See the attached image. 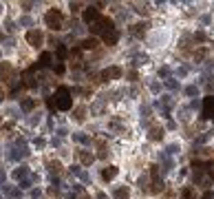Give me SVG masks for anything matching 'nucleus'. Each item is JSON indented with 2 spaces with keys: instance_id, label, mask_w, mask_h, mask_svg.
Segmentation results:
<instances>
[{
  "instance_id": "obj_22",
  "label": "nucleus",
  "mask_w": 214,
  "mask_h": 199,
  "mask_svg": "<svg viewBox=\"0 0 214 199\" xmlns=\"http://www.w3.org/2000/svg\"><path fill=\"white\" fill-rule=\"evenodd\" d=\"M49 168H51V173H55V170H58V173H60L62 164H60V162H51V164H49Z\"/></svg>"
},
{
  "instance_id": "obj_7",
  "label": "nucleus",
  "mask_w": 214,
  "mask_h": 199,
  "mask_svg": "<svg viewBox=\"0 0 214 199\" xmlns=\"http://www.w3.org/2000/svg\"><path fill=\"white\" fill-rule=\"evenodd\" d=\"M122 78V69L119 66H108V69L102 71V80L108 82V80H119Z\"/></svg>"
},
{
  "instance_id": "obj_14",
  "label": "nucleus",
  "mask_w": 214,
  "mask_h": 199,
  "mask_svg": "<svg viewBox=\"0 0 214 199\" xmlns=\"http://www.w3.org/2000/svg\"><path fill=\"white\" fill-rule=\"evenodd\" d=\"M146 27H148V22H139V24H133L128 31L133 33V35H141V33L146 31Z\"/></svg>"
},
{
  "instance_id": "obj_27",
  "label": "nucleus",
  "mask_w": 214,
  "mask_h": 199,
  "mask_svg": "<svg viewBox=\"0 0 214 199\" xmlns=\"http://www.w3.org/2000/svg\"><path fill=\"white\" fill-rule=\"evenodd\" d=\"M139 186H141L144 190H146V186H148V177H146V175H141V177H139Z\"/></svg>"
},
{
  "instance_id": "obj_9",
  "label": "nucleus",
  "mask_w": 214,
  "mask_h": 199,
  "mask_svg": "<svg viewBox=\"0 0 214 199\" xmlns=\"http://www.w3.org/2000/svg\"><path fill=\"white\" fill-rule=\"evenodd\" d=\"M27 175H29V166H18L16 170H13V173H11V177L13 179H18V182H22V179H27Z\"/></svg>"
},
{
  "instance_id": "obj_2",
  "label": "nucleus",
  "mask_w": 214,
  "mask_h": 199,
  "mask_svg": "<svg viewBox=\"0 0 214 199\" xmlns=\"http://www.w3.org/2000/svg\"><path fill=\"white\" fill-rule=\"evenodd\" d=\"M115 29V24H113V20L110 18H106V16H99L95 22L91 24V33H93V38L95 35H106L108 31H113Z\"/></svg>"
},
{
  "instance_id": "obj_30",
  "label": "nucleus",
  "mask_w": 214,
  "mask_h": 199,
  "mask_svg": "<svg viewBox=\"0 0 214 199\" xmlns=\"http://www.w3.org/2000/svg\"><path fill=\"white\" fill-rule=\"evenodd\" d=\"M166 84H168V87H170V89H177V87H179V84H177V82H174L172 78H168V80H166Z\"/></svg>"
},
{
  "instance_id": "obj_37",
  "label": "nucleus",
  "mask_w": 214,
  "mask_h": 199,
  "mask_svg": "<svg viewBox=\"0 0 214 199\" xmlns=\"http://www.w3.org/2000/svg\"><path fill=\"white\" fill-rule=\"evenodd\" d=\"M97 199H108V197H106L104 193H97Z\"/></svg>"
},
{
  "instance_id": "obj_13",
  "label": "nucleus",
  "mask_w": 214,
  "mask_h": 199,
  "mask_svg": "<svg viewBox=\"0 0 214 199\" xmlns=\"http://www.w3.org/2000/svg\"><path fill=\"white\" fill-rule=\"evenodd\" d=\"M97 46V38H84L82 40V49L84 51H91V49H95Z\"/></svg>"
},
{
  "instance_id": "obj_26",
  "label": "nucleus",
  "mask_w": 214,
  "mask_h": 199,
  "mask_svg": "<svg viewBox=\"0 0 214 199\" xmlns=\"http://www.w3.org/2000/svg\"><path fill=\"white\" fill-rule=\"evenodd\" d=\"M75 120H80V122L84 120V109H82V106H80L77 111H75Z\"/></svg>"
},
{
  "instance_id": "obj_3",
  "label": "nucleus",
  "mask_w": 214,
  "mask_h": 199,
  "mask_svg": "<svg viewBox=\"0 0 214 199\" xmlns=\"http://www.w3.org/2000/svg\"><path fill=\"white\" fill-rule=\"evenodd\" d=\"M62 20H64V16H62V11H58V9H49V11H46V16H44L46 27H49V29H53V31L62 29Z\"/></svg>"
},
{
  "instance_id": "obj_20",
  "label": "nucleus",
  "mask_w": 214,
  "mask_h": 199,
  "mask_svg": "<svg viewBox=\"0 0 214 199\" xmlns=\"http://www.w3.org/2000/svg\"><path fill=\"white\" fill-rule=\"evenodd\" d=\"M192 188H183V193H181V199H192Z\"/></svg>"
},
{
  "instance_id": "obj_8",
  "label": "nucleus",
  "mask_w": 214,
  "mask_h": 199,
  "mask_svg": "<svg viewBox=\"0 0 214 199\" xmlns=\"http://www.w3.org/2000/svg\"><path fill=\"white\" fill-rule=\"evenodd\" d=\"M117 173H119L117 166L110 164V166H106L104 170H102V179H104V182H110V179H115V177H117Z\"/></svg>"
},
{
  "instance_id": "obj_16",
  "label": "nucleus",
  "mask_w": 214,
  "mask_h": 199,
  "mask_svg": "<svg viewBox=\"0 0 214 199\" xmlns=\"http://www.w3.org/2000/svg\"><path fill=\"white\" fill-rule=\"evenodd\" d=\"M66 44H58V49H55V55H58V62H64V58H66Z\"/></svg>"
},
{
  "instance_id": "obj_34",
  "label": "nucleus",
  "mask_w": 214,
  "mask_h": 199,
  "mask_svg": "<svg viewBox=\"0 0 214 199\" xmlns=\"http://www.w3.org/2000/svg\"><path fill=\"white\" fill-rule=\"evenodd\" d=\"M69 7H71V9H73V11H77V9H80V7H82V5H80V2H71V5H69Z\"/></svg>"
},
{
  "instance_id": "obj_32",
  "label": "nucleus",
  "mask_w": 214,
  "mask_h": 199,
  "mask_svg": "<svg viewBox=\"0 0 214 199\" xmlns=\"http://www.w3.org/2000/svg\"><path fill=\"white\" fill-rule=\"evenodd\" d=\"M194 38H197L199 42H203V40H205V33H199V31H197V35H194Z\"/></svg>"
},
{
  "instance_id": "obj_36",
  "label": "nucleus",
  "mask_w": 214,
  "mask_h": 199,
  "mask_svg": "<svg viewBox=\"0 0 214 199\" xmlns=\"http://www.w3.org/2000/svg\"><path fill=\"white\" fill-rule=\"evenodd\" d=\"M31 197H33V199H38V197H40V190H38V188H35V190H31Z\"/></svg>"
},
{
  "instance_id": "obj_17",
  "label": "nucleus",
  "mask_w": 214,
  "mask_h": 199,
  "mask_svg": "<svg viewBox=\"0 0 214 199\" xmlns=\"http://www.w3.org/2000/svg\"><path fill=\"white\" fill-rule=\"evenodd\" d=\"M73 139L80 142V144H91V137L84 135V133H73Z\"/></svg>"
},
{
  "instance_id": "obj_6",
  "label": "nucleus",
  "mask_w": 214,
  "mask_h": 199,
  "mask_svg": "<svg viewBox=\"0 0 214 199\" xmlns=\"http://www.w3.org/2000/svg\"><path fill=\"white\" fill-rule=\"evenodd\" d=\"M27 42H29L31 46H40L44 42V33L40 29H29L27 31Z\"/></svg>"
},
{
  "instance_id": "obj_23",
  "label": "nucleus",
  "mask_w": 214,
  "mask_h": 199,
  "mask_svg": "<svg viewBox=\"0 0 214 199\" xmlns=\"http://www.w3.org/2000/svg\"><path fill=\"white\" fill-rule=\"evenodd\" d=\"M69 170H71V175H80V177H82V170H80V166H77V164H73Z\"/></svg>"
},
{
  "instance_id": "obj_19",
  "label": "nucleus",
  "mask_w": 214,
  "mask_h": 199,
  "mask_svg": "<svg viewBox=\"0 0 214 199\" xmlns=\"http://www.w3.org/2000/svg\"><path fill=\"white\" fill-rule=\"evenodd\" d=\"M35 106V100H24L22 102V111H31Z\"/></svg>"
},
{
  "instance_id": "obj_5",
  "label": "nucleus",
  "mask_w": 214,
  "mask_h": 199,
  "mask_svg": "<svg viewBox=\"0 0 214 199\" xmlns=\"http://www.w3.org/2000/svg\"><path fill=\"white\" fill-rule=\"evenodd\" d=\"M99 18V11H97V5H88L84 11H82V20H84L86 24H93Z\"/></svg>"
},
{
  "instance_id": "obj_4",
  "label": "nucleus",
  "mask_w": 214,
  "mask_h": 199,
  "mask_svg": "<svg viewBox=\"0 0 214 199\" xmlns=\"http://www.w3.org/2000/svg\"><path fill=\"white\" fill-rule=\"evenodd\" d=\"M201 106H203L201 115L205 120H214V95H205L203 102H201Z\"/></svg>"
},
{
  "instance_id": "obj_18",
  "label": "nucleus",
  "mask_w": 214,
  "mask_h": 199,
  "mask_svg": "<svg viewBox=\"0 0 214 199\" xmlns=\"http://www.w3.org/2000/svg\"><path fill=\"white\" fill-rule=\"evenodd\" d=\"M161 137H163V131H161V128H152L150 135H148V139H152V142H159Z\"/></svg>"
},
{
  "instance_id": "obj_31",
  "label": "nucleus",
  "mask_w": 214,
  "mask_h": 199,
  "mask_svg": "<svg viewBox=\"0 0 214 199\" xmlns=\"http://www.w3.org/2000/svg\"><path fill=\"white\" fill-rule=\"evenodd\" d=\"M150 89H152L155 93H159V89H161V87H159V82H152V84H150Z\"/></svg>"
},
{
  "instance_id": "obj_11",
  "label": "nucleus",
  "mask_w": 214,
  "mask_h": 199,
  "mask_svg": "<svg viewBox=\"0 0 214 199\" xmlns=\"http://www.w3.org/2000/svg\"><path fill=\"white\" fill-rule=\"evenodd\" d=\"M128 197H130L128 186H117L115 190H113V199H128Z\"/></svg>"
},
{
  "instance_id": "obj_29",
  "label": "nucleus",
  "mask_w": 214,
  "mask_h": 199,
  "mask_svg": "<svg viewBox=\"0 0 214 199\" xmlns=\"http://www.w3.org/2000/svg\"><path fill=\"white\" fill-rule=\"evenodd\" d=\"M185 95H197V87H188L185 89Z\"/></svg>"
},
{
  "instance_id": "obj_24",
  "label": "nucleus",
  "mask_w": 214,
  "mask_h": 199,
  "mask_svg": "<svg viewBox=\"0 0 214 199\" xmlns=\"http://www.w3.org/2000/svg\"><path fill=\"white\" fill-rule=\"evenodd\" d=\"M53 71L58 73V75H62V73H64V64H62V62H58V64L53 66Z\"/></svg>"
},
{
  "instance_id": "obj_28",
  "label": "nucleus",
  "mask_w": 214,
  "mask_h": 199,
  "mask_svg": "<svg viewBox=\"0 0 214 199\" xmlns=\"http://www.w3.org/2000/svg\"><path fill=\"white\" fill-rule=\"evenodd\" d=\"M33 144H35V148H44V144H46V142H44L42 137H38V139L33 142Z\"/></svg>"
},
{
  "instance_id": "obj_10",
  "label": "nucleus",
  "mask_w": 214,
  "mask_h": 199,
  "mask_svg": "<svg viewBox=\"0 0 214 199\" xmlns=\"http://www.w3.org/2000/svg\"><path fill=\"white\" fill-rule=\"evenodd\" d=\"M102 40H104V44H108V46H113V44H117V40H119V31H108L106 35H102Z\"/></svg>"
},
{
  "instance_id": "obj_39",
  "label": "nucleus",
  "mask_w": 214,
  "mask_h": 199,
  "mask_svg": "<svg viewBox=\"0 0 214 199\" xmlns=\"http://www.w3.org/2000/svg\"><path fill=\"white\" fill-rule=\"evenodd\" d=\"M82 199H88V197H82Z\"/></svg>"
},
{
  "instance_id": "obj_33",
  "label": "nucleus",
  "mask_w": 214,
  "mask_h": 199,
  "mask_svg": "<svg viewBox=\"0 0 214 199\" xmlns=\"http://www.w3.org/2000/svg\"><path fill=\"white\" fill-rule=\"evenodd\" d=\"M22 7H24V11H29V9L35 7V5H33V2H22Z\"/></svg>"
},
{
  "instance_id": "obj_35",
  "label": "nucleus",
  "mask_w": 214,
  "mask_h": 199,
  "mask_svg": "<svg viewBox=\"0 0 214 199\" xmlns=\"http://www.w3.org/2000/svg\"><path fill=\"white\" fill-rule=\"evenodd\" d=\"M203 199H214V193H212V190H208L205 195H203Z\"/></svg>"
},
{
  "instance_id": "obj_1",
  "label": "nucleus",
  "mask_w": 214,
  "mask_h": 199,
  "mask_svg": "<svg viewBox=\"0 0 214 199\" xmlns=\"http://www.w3.org/2000/svg\"><path fill=\"white\" fill-rule=\"evenodd\" d=\"M51 98H53V104H55L58 111H69L73 106V98H71V89L69 87H58Z\"/></svg>"
},
{
  "instance_id": "obj_12",
  "label": "nucleus",
  "mask_w": 214,
  "mask_h": 199,
  "mask_svg": "<svg viewBox=\"0 0 214 199\" xmlns=\"http://www.w3.org/2000/svg\"><path fill=\"white\" fill-rule=\"evenodd\" d=\"M51 62H53V55H51L49 51H44V53L40 55V60H38L40 69H49V66H51Z\"/></svg>"
},
{
  "instance_id": "obj_38",
  "label": "nucleus",
  "mask_w": 214,
  "mask_h": 199,
  "mask_svg": "<svg viewBox=\"0 0 214 199\" xmlns=\"http://www.w3.org/2000/svg\"><path fill=\"white\" fill-rule=\"evenodd\" d=\"M0 40H2V33H0Z\"/></svg>"
},
{
  "instance_id": "obj_25",
  "label": "nucleus",
  "mask_w": 214,
  "mask_h": 199,
  "mask_svg": "<svg viewBox=\"0 0 214 199\" xmlns=\"http://www.w3.org/2000/svg\"><path fill=\"white\" fill-rule=\"evenodd\" d=\"M159 75H161V78H166V75H170V66H161V69H159Z\"/></svg>"
},
{
  "instance_id": "obj_15",
  "label": "nucleus",
  "mask_w": 214,
  "mask_h": 199,
  "mask_svg": "<svg viewBox=\"0 0 214 199\" xmlns=\"http://www.w3.org/2000/svg\"><path fill=\"white\" fill-rule=\"evenodd\" d=\"M80 159H82V164L84 166H88V164H93V153H88V150H80Z\"/></svg>"
},
{
  "instance_id": "obj_21",
  "label": "nucleus",
  "mask_w": 214,
  "mask_h": 199,
  "mask_svg": "<svg viewBox=\"0 0 214 199\" xmlns=\"http://www.w3.org/2000/svg\"><path fill=\"white\" fill-rule=\"evenodd\" d=\"M31 182H33V179H22V182L18 184V186H20L22 190H27V188H31Z\"/></svg>"
}]
</instances>
